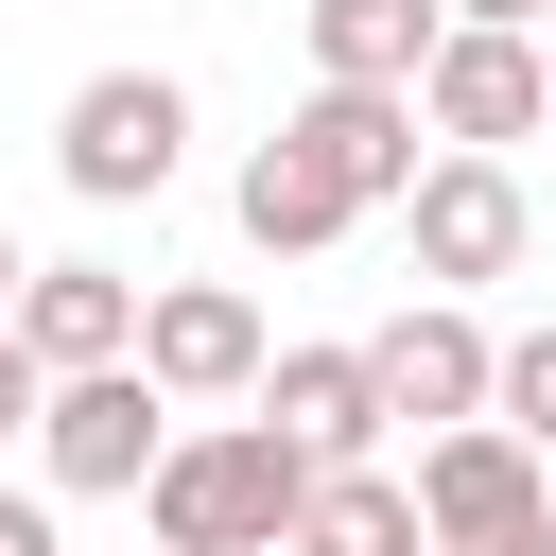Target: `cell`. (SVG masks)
I'll list each match as a JSON object with an SVG mask.
<instances>
[{"mask_svg": "<svg viewBox=\"0 0 556 556\" xmlns=\"http://www.w3.org/2000/svg\"><path fill=\"white\" fill-rule=\"evenodd\" d=\"M365 365H382V417H417V434H452V417H486V400H504V348H486V313H469V295L382 313V330H365Z\"/></svg>", "mask_w": 556, "mask_h": 556, "instance_id": "6", "label": "cell"}, {"mask_svg": "<svg viewBox=\"0 0 556 556\" xmlns=\"http://www.w3.org/2000/svg\"><path fill=\"white\" fill-rule=\"evenodd\" d=\"M400 226H417V278H434V295L521 278V243H539V208H521V174H504L486 139H434V156H417V191H400Z\"/></svg>", "mask_w": 556, "mask_h": 556, "instance_id": "4", "label": "cell"}, {"mask_svg": "<svg viewBox=\"0 0 556 556\" xmlns=\"http://www.w3.org/2000/svg\"><path fill=\"white\" fill-rule=\"evenodd\" d=\"M174 156H191V87H174V70H87L70 122H52V174H70L87 208H156Z\"/></svg>", "mask_w": 556, "mask_h": 556, "instance_id": "2", "label": "cell"}, {"mask_svg": "<svg viewBox=\"0 0 556 556\" xmlns=\"http://www.w3.org/2000/svg\"><path fill=\"white\" fill-rule=\"evenodd\" d=\"M452 17H521V35H539V17H556V0H452Z\"/></svg>", "mask_w": 556, "mask_h": 556, "instance_id": "18", "label": "cell"}, {"mask_svg": "<svg viewBox=\"0 0 556 556\" xmlns=\"http://www.w3.org/2000/svg\"><path fill=\"white\" fill-rule=\"evenodd\" d=\"M348 226H365V191H348V156L278 122V139L243 156V243H261V261H313V243H348Z\"/></svg>", "mask_w": 556, "mask_h": 556, "instance_id": "9", "label": "cell"}, {"mask_svg": "<svg viewBox=\"0 0 556 556\" xmlns=\"http://www.w3.org/2000/svg\"><path fill=\"white\" fill-rule=\"evenodd\" d=\"M417 104H434V139H486V156H504V139H539V122H556V70H539V35H521V17H452V35H434V70H417Z\"/></svg>", "mask_w": 556, "mask_h": 556, "instance_id": "5", "label": "cell"}, {"mask_svg": "<svg viewBox=\"0 0 556 556\" xmlns=\"http://www.w3.org/2000/svg\"><path fill=\"white\" fill-rule=\"evenodd\" d=\"M17 278H35V261H17V243H0V313H17Z\"/></svg>", "mask_w": 556, "mask_h": 556, "instance_id": "19", "label": "cell"}, {"mask_svg": "<svg viewBox=\"0 0 556 556\" xmlns=\"http://www.w3.org/2000/svg\"><path fill=\"white\" fill-rule=\"evenodd\" d=\"M261 417H295L330 469H365V452H382V365H365V348H278V365H261Z\"/></svg>", "mask_w": 556, "mask_h": 556, "instance_id": "10", "label": "cell"}, {"mask_svg": "<svg viewBox=\"0 0 556 556\" xmlns=\"http://www.w3.org/2000/svg\"><path fill=\"white\" fill-rule=\"evenodd\" d=\"M35 417H52V365H35V330L0 313V434H35Z\"/></svg>", "mask_w": 556, "mask_h": 556, "instance_id": "15", "label": "cell"}, {"mask_svg": "<svg viewBox=\"0 0 556 556\" xmlns=\"http://www.w3.org/2000/svg\"><path fill=\"white\" fill-rule=\"evenodd\" d=\"M17 330H35V365H122V348H139V295H122L104 261H35V278H17Z\"/></svg>", "mask_w": 556, "mask_h": 556, "instance_id": "12", "label": "cell"}, {"mask_svg": "<svg viewBox=\"0 0 556 556\" xmlns=\"http://www.w3.org/2000/svg\"><path fill=\"white\" fill-rule=\"evenodd\" d=\"M174 417H191V400H174V382H156L139 348H122V365H52V417H35V469H52V486H87V504H104V486H156Z\"/></svg>", "mask_w": 556, "mask_h": 556, "instance_id": "3", "label": "cell"}, {"mask_svg": "<svg viewBox=\"0 0 556 556\" xmlns=\"http://www.w3.org/2000/svg\"><path fill=\"white\" fill-rule=\"evenodd\" d=\"M313 486H330V452H313L295 417H208V434L156 452L139 521H156V556H278Z\"/></svg>", "mask_w": 556, "mask_h": 556, "instance_id": "1", "label": "cell"}, {"mask_svg": "<svg viewBox=\"0 0 556 556\" xmlns=\"http://www.w3.org/2000/svg\"><path fill=\"white\" fill-rule=\"evenodd\" d=\"M139 365H156L174 400H261V295H226V278L139 295Z\"/></svg>", "mask_w": 556, "mask_h": 556, "instance_id": "8", "label": "cell"}, {"mask_svg": "<svg viewBox=\"0 0 556 556\" xmlns=\"http://www.w3.org/2000/svg\"><path fill=\"white\" fill-rule=\"evenodd\" d=\"M0 556H70V539H52V504H35V486H0Z\"/></svg>", "mask_w": 556, "mask_h": 556, "instance_id": "16", "label": "cell"}, {"mask_svg": "<svg viewBox=\"0 0 556 556\" xmlns=\"http://www.w3.org/2000/svg\"><path fill=\"white\" fill-rule=\"evenodd\" d=\"M452 556H556V521H504V539H452Z\"/></svg>", "mask_w": 556, "mask_h": 556, "instance_id": "17", "label": "cell"}, {"mask_svg": "<svg viewBox=\"0 0 556 556\" xmlns=\"http://www.w3.org/2000/svg\"><path fill=\"white\" fill-rule=\"evenodd\" d=\"M278 556H434V504H417V469H330Z\"/></svg>", "mask_w": 556, "mask_h": 556, "instance_id": "11", "label": "cell"}, {"mask_svg": "<svg viewBox=\"0 0 556 556\" xmlns=\"http://www.w3.org/2000/svg\"><path fill=\"white\" fill-rule=\"evenodd\" d=\"M486 417H521V434L556 452V330H521V348H504V400H486Z\"/></svg>", "mask_w": 556, "mask_h": 556, "instance_id": "14", "label": "cell"}, {"mask_svg": "<svg viewBox=\"0 0 556 556\" xmlns=\"http://www.w3.org/2000/svg\"><path fill=\"white\" fill-rule=\"evenodd\" d=\"M434 35H452V0H313V70H348V87H417Z\"/></svg>", "mask_w": 556, "mask_h": 556, "instance_id": "13", "label": "cell"}, {"mask_svg": "<svg viewBox=\"0 0 556 556\" xmlns=\"http://www.w3.org/2000/svg\"><path fill=\"white\" fill-rule=\"evenodd\" d=\"M539 469H556V452H539L521 417H452V434H417L434 556H452V539H504V521H556V504H539Z\"/></svg>", "mask_w": 556, "mask_h": 556, "instance_id": "7", "label": "cell"}]
</instances>
